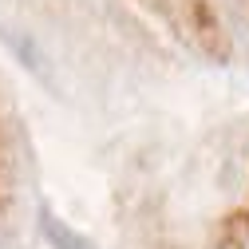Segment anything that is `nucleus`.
<instances>
[{
    "instance_id": "1",
    "label": "nucleus",
    "mask_w": 249,
    "mask_h": 249,
    "mask_svg": "<svg viewBox=\"0 0 249 249\" xmlns=\"http://www.w3.org/2000/svg\"><path fill=\"white\" fill-rule=\"evenodd\" d=\"M36 226H40V237H44L48 249H95L83 233H75L64 217L52 213V210H40V213H36Z\"/></svg>"
}]
</instances>
